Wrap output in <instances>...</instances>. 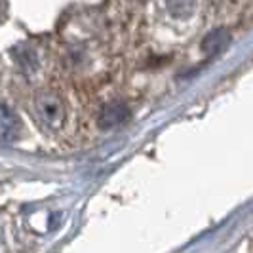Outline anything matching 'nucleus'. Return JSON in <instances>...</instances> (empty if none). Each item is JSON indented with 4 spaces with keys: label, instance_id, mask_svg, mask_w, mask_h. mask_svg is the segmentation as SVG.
Instances as JSON below:
<instances>
[{
    "label": "nucleus",
    "instance_id": "1",
    "mask_svg": "<svg viewBox=\"0 0 253 253\" xmlns=\"http://www.w3.org/2000/svg\"><path fill=\"white\" fill-rule=\"evenodd\" d=\"M35 113L44 126L57 131L67 122V105L65 99L53 89H40L35 95Z\"/></svg>",
    "mask_w": 253,
    "mask_h": 253
},
{
    "label": "nucleus",
    "instance_id": "2",
    "mask_svg": "<svg viewBox=\"0 0 253 253\" xmlns=\"http://www.w3.org/2000/svg\"><path fill=\"white\" fill-rule=\"evenodd\" d=\"M166 4H168V10L173 13V15L187 17L194 10L196 0H166Z\"/></svg>",
    "mask_w": 253,
    "mask_h": 253
},
{
    "label": "nucleus",
    "instance_id": "3",
    "mask_svg": "<svg viewBox=\"0 0 253 253\" xmlns=\"http://www.w3.org/2000/svg\"><path fill=\"white\" fill-rule=\"evenodd\" d=\"M13 126V116L0 105V139H4Z\"/></svg>",
    "mask_w": 253,
    "mask_h": 253
},
{
    "label": "nucleus",
    "instance_id": "4",
    "mask_svg": "<svg viewBox=\"0 0 253 253\" xmlns=\"http://www.w3.org/2000/svg\"><path fill=\"white\" fill-rule=\"evenodd\" d=\"M4 13H6V2H4V0H0V19L4 17Z\"/></svg>",
    "mask_w": 253,
    "mask_h": 253
}]
</instances>
